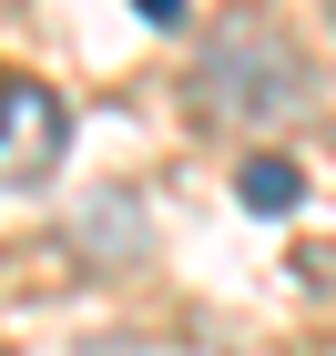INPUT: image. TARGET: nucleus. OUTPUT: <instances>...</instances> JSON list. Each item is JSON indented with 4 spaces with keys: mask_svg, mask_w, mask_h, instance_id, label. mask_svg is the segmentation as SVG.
<instances>
[{
    "mask_svg": "<svg viewBox=\"0 0 336 356\" xmlns=\"http://www.w3.org/2000/svg\"><path fill=\"white\" fill-rule=\"evenodd\" d=\"M133 10H143V21H153V31H173V21H184V10H194V0H133Z\"/></svg>",
    "mask_w": 336,
    "mask_h": 356,
    "instance_id": "obj_6",
    "label": "nucleus"
},
{
    "mask_svg": "<svg viewBox=\"0 0 336 356\" xmlns=\"http://www.w3.org/2000/svg\"><path fill=\"white\" fill-rule=\"evenodd\" d=\"M296 275H306V285H336V245H306V254H296Z\"/></svg>",
    "mask_w": 336,
    "mask_h": 356,
    "instance_id": "obj_5",
    "label": "nucleus"
},
{
    "mask_svg": "<svg viewBox=\"0 0 336 356\" xmlns=\"http://www.w3.org/2000/svg\"><path fill=\"white\" fill-rule=\"evenodd\" d=\"M234 193H245V214H296L306 204V163L296 153H245V173H234Z\"/></svg>",
    "mask_w": 336,
    "mask_h": 356,
    "instance_id": "obj_3",
    "label": "nucleus"
},
{
    "mask_svg": "<svg viewBox=\"0 0 336 356\" xmlns=\"http://www.w3.org/2000/svg\"><path fill=\"white\" fill-rule=\"evenodd\" d=\"M194 112L224 122V133H275L285 112H316V72H306V51H296L275 21H224L214 41H204Z\"/></svg>",
    "mask_w": 336,
    "mask_h": 356,
    "instance_id": "obj_1",
    "label": "nucleus"
},
{
    "mask_svg": "<svg viewBox=\"0 0 336 356\" xmlns=\"http://www.w3.org/2000/svg\"><path fill=\"white\" fill-rule=\"evenodd\" d=\"M82 254H92V265H112V254L133 265V254H143V214L122 204V193H102V204L82 214Z\"/></svg>",
    "mask_w": 336,
    "mask_h": 356,
    "instance_id": "obj_4",
    "label": "nucleus"
},
{
    "mask_svg": "<svg viewBox=\"0 0 336 356\" xmlns=\"http://www.w3.org/2000/svg\"><path fill=\"white\" fill-rule=\"evenodd\" d=\"M0 112H10L0 184H10V193H41L61 173V153H72V112H61V92L41 82V72H10V82H0Z\"/></svg>",
    "mask_w": 336,
    "mask_h": 356,
    "instance_id": "obj_2",
    "label": "nucleus"
}]
</instances>
